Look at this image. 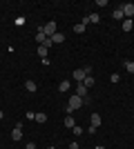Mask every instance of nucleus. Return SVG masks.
<instances>
[{
    "mask_svg": "<svg viewBox=\"0 0 134 149\" xmlns=\"http://www.w3.org/2000/svg\"><path fill=\"white\" fill-rule=\"evenodd\" d=\"M81 107H83V98L81 96H69V100H67V116H72Z\"/></svg>",
    "mask_w": 134,
    "mask_h": 149,
    "instance_id": "f257e3e1",
    "label": "nucleus"
},
{
    "mask_svg": "<svg viewBox=\"0 0 134 149\" xmlns=\"http://www.w3.org/2000/svg\"><path fill=\"white\" fill-rule=\"evenodd\" d=\"M38 29L43 31V33H45L47 38H51V36H54V33L58 31V29H56V22H47V25H40Z\"/></svg>",
    "mask_w": 134,
    "mask_h": 149,
    "instance_id": "f03ea898",
    "label": "nucleus"
},
{
    "mask_svg": "<svg viewBox=\"0 0 134 149\" xmlns=\"http://www.w3.org/2000/svg\"><path fill=\"white\" fill-rule=\"evenodd\" d=\"M76 96H81V98H83V102H89V96H87V87H85L83 82H78V87H76Z\"/></svg>",
    "mask_w": 134,
    "mask_h": 149,
    "instance_id": "7ed1b4c3",
    "label": "nucleus"
},
{
    "mask_svg": "<svg viewBox=\"0 0 134 149\" xmlns=\"http://www.w3.org/2000/svg\"><path fill=\"white\" fill-rule=\"evenodd\" d=\"M121 9H123V13H125V18H132V16H134V5H132V2H125Z\"/></svg>",
    "mask_w": 134,
    "mask_h": 149,
    "instance_id": "20e7f679",
    "label": "nucleus"
},
{
    "mask_svg": "<svg viewBox=\"0 0 134 149\" xmlns=\"http://www.w3.org/2000/svg\"><path fill=\"white\" fill-rule=\"evenodd\" d=\"M72 78H74L76 82H83L85 80V71H83V69H76V71L72 74Z\"/></svg>",
    "mask_w": 134,
    "mask_h": 149,
    "instance_id": "39448f33",
    "label": "nucleus"
},
{
    "mask_svg": "<svg viewBox=\"0 0 134 149\" xmlns=\"http://www.w3.org/2000/svg\"><path fill=\"white\" fill-rule=\"evenodd\" d=\"M11 138H13V143H16V140H20V138H22V127H18V125H16V129L11 131Z\"/></svg>",
    "mask_w": 134,
    "mask_h": 149,
    "instance_id": "423d86ee",
    "label": "nucleus"
},
{
    "mask_svg": "<svg viewBox=\"0 0 134 149\" xmlns=\"http://www.w3.org/2000/svg\"><path fill=\"white\" fill-rule=\"evenodd\" d=\"M112 18H114V20H121V22H123V20H125V13H123V9H114V11H112Z\"/></svg>",
    "mask_w": 134,
    "mask_h": 149,
    "instance_id": "0eeeda50",
    "label": "nucleus"
},
{
    "mask_svg": "<svg viewBox=\"0 0 134 149\" xmlns=\"http://www.w3.org/2000/svg\"><path fill=\"white\" fill-rule=\"evenodd\" d=\"M121 27H123V31H132V27H134V20H132V18H125Z\"/></svg>",
    "mask_w": 134,
    "mask_h": 149,
    "instance_id": "6e6552de",
    "label": "nucleus"
},
{
    "mask_svg": "<svg viewBox=\"0 0 134 149\" xmlns=\"http://www.w3.org/2000/svg\"><path fill=\"white\" fill-rule=\"evenodd\" d=\"M69 89H72V82L69 80H63V82H60V85H58V91H69Z\"/></svg>",
    "mask_w": 134,
    "mask_h": 149,
    "instance_id": "1a4fd4ad",
    "label": "nucleus"
},
{
    "mask_svg": "<svg viewBox=\"0 0 134 149\" xmlns=\"http://www.w3.org/2000/svg\"><path fill=\"white\" fill-rule=\"evenodd\" d=\"M63 40H65V36L60 33V31H56V33L51 36V45H56V42H63Z\"/></svg>",
    "mask_w": 134,
    "mask_h": 149,
    "instance_id": "9d476101",
    "label": "nucleus"
},
{
    "mask_svg": "<svg viewBox=\"0 0 134 149\" xmlns=\"http://www.w3.org/2000/svg\"><path fill=\"white\" fill-rule=\"evenodd\" d=\"M92 127H96V129H98V127H101V116H98V113H92Z\"/></svg>",
    "mask_w": 134,
    "mask_h": 149,
    "instance_id": "9b49d317",
    "label": "nucleus"
},
{
    "mask_svg": "<svg viewBox=\"0 0 134 149\" xmlns=\"http://www.w3.org/2000/svg\"><path fill=\"white\" fill-rule=\"evenodd\" d=\"M25 89H27V91H32V93H34L36 89H38V85H36L34 80H27V82H25Z\"/></svg>",
    "mask_w": 134,
    "mask_h": 149,
    "instance_id": "f8f14e48",
    "label": "nucleus"
},
{
    "mask_svg": "<svg viewBox=\"0 0 134 149\" xmlns=\"http://www.w3.org/2000/svg\"><path fill=\"white\" fill-rule=\"evenodd\" d=\"M65 127H67V129H74V127H76V120L72 118V116H67V118H65Z\"/></svg>",
    "mask_w": 134,
    "mask_h": 149,
    "instance_id": "ddd939ff",
    "label": "nucleus"
},
{
    "mask_svg": "<svg viewBox=\"0 0 134 149\" xmlns=\"http://www.w3.org/2000/svg\"><path fill=\"white\" fill-rule=\"evenodd\" d=\"M45 40H47V36H45L43 31L38 29V33H36V42H40V45H45Z\"/></svg>",
    "mask_w": 134,
    "mask_h": 149,
    "instance_id": "4468645a",
    "label": "nucleus"
},
{
    "mask_svg": "<svg viewBox=\"0 0 134 149\" xmlns=\"http://www.w3.org/2000/svg\"><path fill=\"white\" fill-rule=\"evenodd\" d=\"M125 71H128V74H134V60H125Z\"/></svg>",
    "mask_w": 134,
    "mask_h": 149,
    "instance_id": "2eb2a0df",
    "label": "nucleus"
},
{
    "mask_svg": "<svg viewBox=\"0 0 134 149\" xmlns=\"http://www.w3.org/2000/svg\"><path fill=\"white\" fill-rule=\"evenodd\" d=\"M83 85H85V87H94V78H92V76H85V80H83Z\"/></svg>",
    "mask_w": 134,
    "mask_h": 149,
    "instance_id": "dca6fc26",
    "label": "nucleus"
},
{
    "mask_svg": "<svg viewBox=\"0 0 134 149\" xmlns=\"http://www.w3.org/2000/svg\"><path fill=\"white\" fill-rule=\"evenodd\" d=\"M34 120H36V123H40V125L47 123V113H36V118H34Z\"/></svg>",
    "mask_w": 134,
    "mask_h": 149,
    "instance_id": "f3484780",
    "label": "nucleus"
},
{
    "mask_svg": "<svg viewBox=\"0 0 134 149\" xmlns=\"http://www.w3.org/2000/svg\"><path fill=\"white\" fill-rule=\"evenodd\" d=\"M83 31H85V25H83V22L74 25V33H83Z\"/></svg>",
    "mask_w": 134,
    "mask_h": 149,
    "instance_id": "a211bd4d",
    "label": "nucleus"
},
{
    "mask_svg": "<svg viewBox=\"0 0 134 149\" xmlns=\"http://www.w3.org/2000/svg\"><path fill=\"white\" fill-rule=\"evenodd\" d=\"M38 56H40V58H47V47L38 45Z\"/></svg>",
    "mask_w": 134,
    "mask_h": 149,
    "instance_id": "6ab92c4d",
    "label": "nucleus"
},
{
    "mask_svg": "<svg viewBox=\"0 0 134 149\" xmlns=\"http://www.w3.org/2000/svg\"><path fill=\"white\" fill-rule=\"evenodd\" d=\"M87 18H89V22H101V16H98V13H89Z\"/></svg>",
    "mask_w": 134,
    "mask_h": 149,
    "instance_id": "aec40b11",
    "label": "nucleus"
},
{
    "mask_svg": "<svg viewBox=\"0 0 134 149\" xmlns=\"http://www.w3.org/2000/svg\"><path fill=\"white\" fill-rule=\"evenodd\" d=\"M72 134H74V136H81V134H83V127H78V125H76V127L72 129Z\"/></svg>",
    "mask_w": 134,
    "mask_h": 149,
    "instance_id": "412c9836",
    "label": "nucleus"
},
{
    "mask_svg": "<svg viewBox=\"0 0 134 149\" xmlns=\"http://www.w3.org/2000/svg\"><path fill=\"white\" fill-rule=\"evenodd\" d=\"M25 118H27V120H34V118H36V113H34V111H27Z\"/></svg>",
    "mask_w": 134,
    "mask_h": 149,
    "instance_id": "4be33fe9",
    "label": "nucleus"
},
{
    "mask_svg": "<svg viewBox=\"0 0 134 149\" xmlns=\"http://www.w3.org/2000/svg\"><path fill=\"white\" fill-rule=\"evenodd\" d=\"M96 7H107V0H96Z\"/></svg>",
    "mask_w": 134,
    "mask_h": 149,
    "instance_id": "5701e85b",
    "label": "nucleus"
},
{
    "mask_svg": "<svg viewBox=\"0 0 134 149\" xmlns=\"http://www.w3.org/2000/svg\"><path fill=\"white\" fill-rule=\"evenodd\" d=\"M119 78H121L119 74H112V76H109V80H112V82H119Z\"/></svg>",
    "mask_w": 134,
    "mask_h": 149,
    "instance_id": "b1692460",
    "label": "nucleus"
},
{
    "mask_svg": "<svg viewBox=\"0 0 134 149\" xmlns=\"http://www.w3.org/2000/svg\"><path fill=\"white\" fill-rule=\"evenodd\" d=\"M25 149H36V145H34V143H27V145H25Z\"/></svg>",
    "mask_w": 134,
    "mask_h": 149,
    "instance_id": "393cba45",
    "label": "nucleus"
},
{
    "mask_svg": "<svg viewBox=\"0 0 134 149\" xmlns=\"http://www.w3.org/2000/svg\"><path fill=\"white\" fill-rule=\"evenodd\" d=\"M69 149H78V143L74 140V143H69Z\"/></svg>",
    "mask_w": 134,
    "mask_h": 149,
    "instance_id": "a878e982",
    "label": "nucleus"
},
{
    "mask_svg": "<svg viewBox=\"0 0 134 149\" xmlns=\"http://www.w3.org/2000/svg\"><path fill=\"white\" fill-rule=\"evenodd\" d=\"M2 118H5V113H2V111H0V120H2Z\"/></svg>",
    "mask_w": 134,
    "mask_h": 149,
    "instance_id": "bb28decb",
    "label": "nucleus"
},
{
    "mask_svg": "<svg viewBox=\"0 0 134 149\" xmlns=\"http://www.w3.org/2000/svg\"><path fill=\"white\" fill-rule=\"evenodd\" d=\"M94 149H105V147H94Z\"/></svg>",
    "mask_w": 134,
    "mask_h": 149,
    "instance_id": "cd10ccee",
    "label": "nucleus"
},
{
    "mask_svg": "<svg viewBox=\"0 0 134 149\" xmlns=\"http://www.w3.org/2000/svg\"><path fill=\"white\" fill-rule=\"evenodd\" d=\"M47 149H56V147H47Z\"/></svg>",
    "mask_w": 134,
    "mask_h": 149,
    "instance_id": "c85d7f7f",
    "label": "nucleus"
}]
</instances>
